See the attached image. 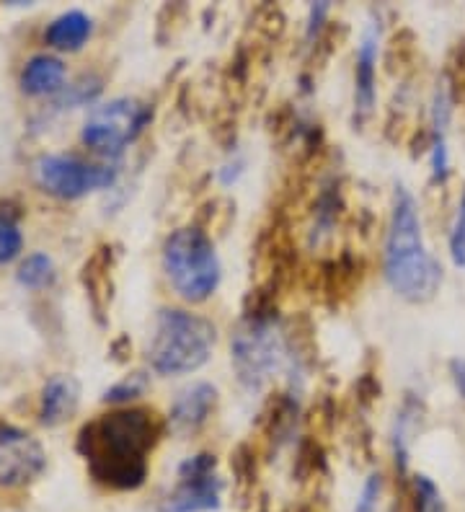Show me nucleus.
<instances>
[{
	"label": "nucleus",
	"mask_w": 465,
	"mask_h": 512,
	"mask_svg": "<svg viewBox=\"0 0 465 512\" xmlns=\"http://www.w3.org/2000/svg\"><path fill=\"white\" fill-rule=\"evenodd\" d=\"M150 409H122L93 419L78 435V450L93 479L112 489H137L148 476V453L161 438Z\"/></svg>",
	"instance_id": "f257e3e1"
},
{
	"label": "nucleus",
	"mask_w": 465,
	"mask_h": 512,
	"mask_svg": "<svg viewBox=\"0 0 465 512\" xmlns=\"http://www.w3.org/2000/svg\"><path fill=\"white\" fill-rule=\"evenodd\" d=\"M385 280L398 298L427 303L442 285L440 262L424 244L419 207L409 189L398 187L385 238Z\"/></svg>",
	"instance_id": "f03ea898"
},
{
	"label": "nucleus",
	"mask_w": 465,
	"mask_h": 512,
	"mask_svg": "<svg viewBox=\"0 0 465 512\" xmlns=\"http://www.w3.org/2000/svg\"><path fill=\"white\" fill-rule=\"evenodd\" d=\"M217 342L212 321L181 308H163L155 316L148 342V363L158 375H186L210 360Z\"/></svg>",
	"instance_id": "7ed1b4c3"
},
{
	"label": "nucleus",
	"mask_w": 465,
	"mask_h": 512,
	"mask_svg": "<svg viewBox=\"0 0 465 512\" xmlns=\"http://www.w3.org/2000/svg\"><path fill=\"white\" fill-rule=\"evenodd\" d=\"M163 272L179 298L205 303L220 285V259L212 238L194 225L171 233L163 244Z\"/></svg>",
	"instance_id": "20e7f679"
},
{
	"label": "nucleus",
	"mask_w": 465,
	"mask_h": 512,
	"mask_svg": "<svg viewBox=\"0 0 465 512\" xmlns=\"http://www.w3.org/2000/svg\"><path fill=\"white\" fill-rule=\"evenodd\" d=\"M287 344L274 319L251 313L233 337V365L246 388H261L287 360Z\"/></svg>",
	"instance_id": "39448f33"
},
{
	"label": "nucleus",
	"mask_w": 465,
	"mask_h": 512,
	"mask_svg": "<svg viewBox=\"0 0 465 512\" xmlns=\"http://www.w3.org/2000/svg\"><path fill=\"white\" fill-rule=\"evenodd\" d=\"M148 104L137 99H112L104 107H96L83 125L81 140L86 148L106 158H119L124 148L140 138V132L148 127Z\"/></svg>",
	"instance_id": "423d86ee"
},
{
	"label": "nucleus",
	"mask_w": 465,
	"mask_h": 512,
	"mask_svg": "<svg viewBox=\"0 0 465 512\" xmlns=\"http://www.w3.org/2000/svg\"><path fill=\"white\" fill-rule=\"evenodd\" d=\"M34 179L52 197L81 200L86 194L112 187L117 171L75 156H42L34 163Z\"/></svg>",
	"instance_id": "0eeeda50"
},
{
	"label": "nucleus",
	"mask_w": 465,
	"mask_h": 512,
	"mask_svg": "<svg viewBox=\"0 0 465 512\" xmlns=\"http://www.w3.org/2000/svg\"><path fill=\"white\" fill-rule=\"evenodd\" d=\"M223 481L215 476V456L199 453L179 466V484L166 497L161 512H210L220 507Z\"/></svg>",
	"instance_id": "6e6552de"
},
{
	"label": "nucleus",
	"mask_w": 465,
	"mask_h": 512,
	"mask_svg": "<svg viewBox=\"0 0 465 512\" xmlns=\"http://www.w3.org/2000/svg\"><path fill=\"white\" fill-rule=\"evenodd\" d=\"M47 466V453L34 435L0 422V487H26Z\"/></svg>",
	"instance_id": "1a4fd4ad"
},
{
	"label": "nucleus",
	"mask_w": 465,
	"mask_h": 512,
	"mask_svg": "<svg viewBox=\"0 0 465 512\" xmlns=\"http://www.w3.org/2000/svg\"><path fill=\"white\" fill-rule=\"evenodd\" d=\"M217 406V388L212 383H192L176 396L171 414H168V425L176 435H194L197 430L207 425Z\"/></svg>",
	"instance_id": "9d476101"
},
{
	"label": "nucleus",
	"mask_w": 465,
	"mask_h": 512,
	"mask_svg": "<svg viewBox=\"0 0 465 512\" xmlns=\"http://www.w3.org/2000/svg\"><path fill=\"white\" fill-rule=\"evenodd\" d=\"M81 404V383L73 375L57 373L42 388V401H39V422L44 427L65 425Z\"/></svg>",
	"instance_id": "9b49d317"
},
{
	"label": "nucleus",
	"mask_w": 465,
	"mask_h": 512,
	"mask_svg": "<svg viewBox=\"0 0 465 512\" xmlns=\"http://www.w3.org/2000/svg\"><path fill=\"white\" fill-rule=\"evenodd\" d=\"M378 44L380 29L370 26L357 50V68H354V107L360 117H367L375 107V78H378Z\"/></svg>",
	"instance_id": "f8f14e48"
},
{
	"label": "nucleus",
	"mask_w": 465,
	"mask_h": 512,
	"mask_svg": "<svg viewBox=\"0 0 465 512\" xmlns=\"http://www.w3.org/2000/svg\"><path fill=\"white\" fill-rule=\"evenodd\" d=\"M453 114V99L447 81L437 83L432 101V179L447 182L450 176V153H447V125Z\"/></svg>",
	"instance_id": "ddd939ff"
},
{
	"label": "nucleus",
	"mask_w": 465,
	"mask_h": 512,
	"mask_svg": "<svg viewBox=\"0 0 465 512\" xmlns=\"http://www.w3.org/2000/svg\"><path fill=\"white\" fill-rule=\"evenodd\" d=\"M65 83V65L52 55L31 57L21 70V91L29 96H47L60 91Z\"/></svg>",
	"instance_id": "4468645a"
},
{
	"label": "nucleus",
	"mask_w": 465,
	"mask_h": 512,
	"mask_svg": "<svg viewBox=\"0 0 465 512\" xmlns=\"http://www.w3.org/2000/svg\"><path fill=\"white\" fill-rule=\"evenodd\" d=\"M93 32V24L83 11H68L57 16L47 32H44V42L50 44L52 50L60 52H75L81 50L83 44L88 42Z\"/></svg>",
	"instance_id": "2eb2a0df"
},
{
	"label": "nucleus",
	"mask_w": 465,
	"mask_h": 512,
	"mask_svg": "<svg viewBox=\"0 0 465 512\" xmlns=\"http://www.w3.org/2000/svg\"><path fill=\"white\" fill-rule=\"evenodd\" d=\"M19 282L29 290H44L55 282V264L47 254H31L19 267Z\"/></svg>",
	"instance_id": "dca6fc26"
},
{
	"label": "nucleus",
	"mask_w": 465,
	"mask_h": 512,
	"mask_svg": "<svg viewBox=\"0 0 465 512\" xmlns=\"http://www.w3.org/2000/svg\"><path fill=\"white\" fill-rule=\"evenodd\" d=\"M24 249V236H21L19 225L11 215L0 213V267L13 262Z\"/></svg>",
	"instance_id": "f3484780"
},
{
	"label": "nucleus",
	"mask_w": 465,
	"mask_h": 512,
	"mask_svg": "<svg viewBox=\"0 0 465 512\" xmlns=\"http://www.w3.org/2000/svg\"><path fill=\"white\" fill-rule=\"evenodd\" d=\"M416 512H447L442 494L429 476H414Z\"/></svg>",
	"instance_id": "a211bd4d"
},
{
	"label": "nucleus",
	"mask_w": 465,
	"mask_h": 512,
	"mask_svg": "<svg viewBox=\"0 0 465 512\" xmlns=\"http://www.w3.org/2000/svg\"><path fill=\"white\" fill-rule=\"evenodd\" d=\"M148 386H150L148 375L132 373L130 378H124L122 383L109 388V391L104 394V401H109V404H124V401H132L137 399V396H143L145 391H148Z\"/></svg>",
	"instance_id": "6ab92c4d"
},
{
	"label": "nucleus",
	"mask_w": 465,
	"mask_h": 512,
	"mask_svg": "<svg viewBox=\"0 0 465 512\" xmlns=\"http://www.w3.org/2000/svg\"><path fill=\"white\" fill-rule=\"evenodd\" d=\"M450 259L455 267H465V192L460 197L453 228H450Z\"/></svg>",
	"instance_id": "aec40b11"
},
{
	"label": "nucleus",
	"mask_w": 465,
	"mask_h": 512,
	"mask_svg": "<svg viewBox=\"0 0 465 512\" xmlns=\"http://www.w3.org/2000/svg\"><path fill=\"white\" fill-rule=\"evenodd\" d=\"M380 492H383V476L370 474L365 481V487L360 492V500H357V507L354 512H378Z\"/></svg>",
	"instance_id": "412c9836"
},
{
	"label": "nucleus",
	"mask_w": 465,
	"mask_h": 512,
	"mask_svg": "<svg viewBox=\"0 0 465 512\" xmlns=\"http://www.w3.org/2000/svg\"><path fill=\"white\" fill-rule=\"evenodd\" d=\"M450 378H453L460 399H465V357H455L453 363H450Z\"/></svg>",
	"instance_id": "4be33fe9"
}]
</instances>
